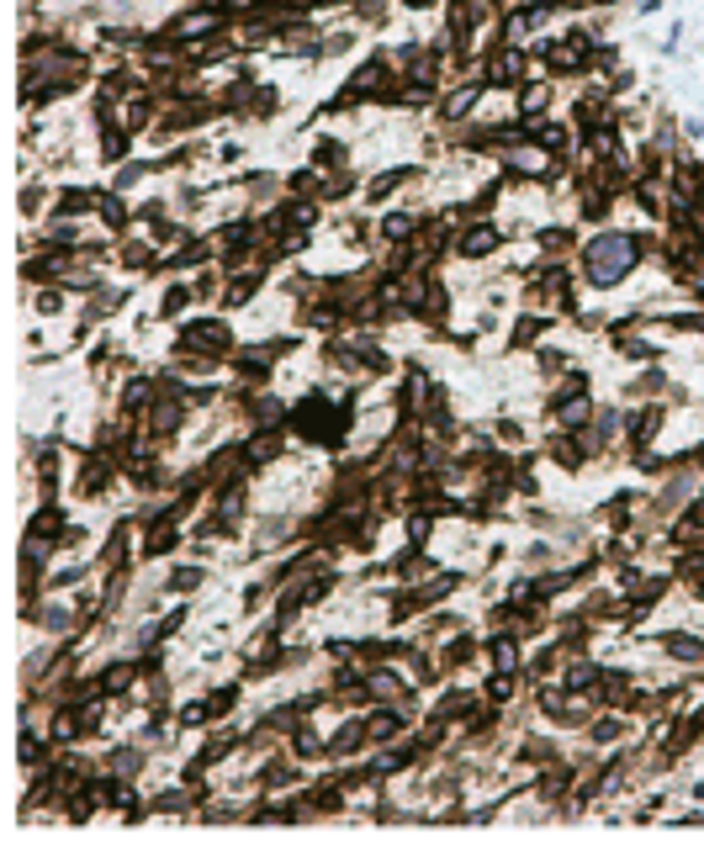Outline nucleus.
I'll use <instances>...</instances> for the list:
<instances>
[{
  "mask_svg": "<svg viewBox=\"0 0 704 841\" xmlns=\"http://www.w3.org/2000/svg\"><path fill=\"white\" fill-rule=\"evenodd\" d=\"M625 249H631L625 238H604V244H598V254H604V260L593 265V276H598V280H609V276H614V270H620V265H625V260H631Z\"/></svg>",
  "mask_w": 704,
  "mask_h": 841,
  "instance_id": "1",
  "label": "nucleus"
}]
</instances>
